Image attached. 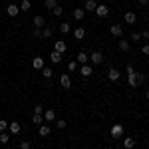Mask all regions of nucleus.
<instances>
[{"mask_svg": "<svg viewBox=\"0 0 149 149\" xmlns=\"http://www.w3.org/2000/svg\"><path fill=\"white\" fill-rule=\"evenodd\" d=\"M141 81H145V74H139V72H131V74H127V84H129L131 88H137Z\"/></svg>", "mask_w": 149, "mask_h": 149, "instance_id": "nucleus-1", "label": "nucleus"}, {"mask_svg": "<svg viewBox=\"0 0 149 149\" xmlns=\"http://www.w3.org/2000/svg\"><path fill=\"white\" fill-rule=\"evenodd\" d=\"M78 72H80L84 78H90V76L93 74V66L88 64V62H86V64H80V70H78Z\"/></svg>", "mask_w": 149, "mask_h": 149, "instance_id": "nucleus-2", "label": "nucleus"}, {"mask_svg": "<svg viewBox=\"0 0 149 149\" xmlns=\"http://www.w3.org/2000/svg\"><path fill=\"white\" fill-rule=\"evenodd\" d=\"M93 12H95V16H97V18H105V16L109 14V6H105V4H97Z\"/></svg>", "mask_w": 149, "mask_h": 149, "instance_id": "nucleus-3", "label": "nucleus"}, {"mask_svg": "<svg viewBox=\"0 0 149 149\" xmlns=\"http://www.w3.org/2000/svg\"><path fill=\"white\" fill-rule=\"evenodd\" d=\"M109 34L113 36V38H121V36H123L121 24H111V26H109Z\"/></svg>", "mask_w": 149, "mask_h": 149, "instance_id": "nucleus-4", "label": "nucleus"}, {"mask_svg": "<svg viewBox=\"0 0 149 149\" xmlns=\"http://www.w3.org/2000/svg\"><path fill=\"white\" fill-rule=\"evenodd\" d=\"M60 86H62L64 90H70V88H72V78H70V74H68V72L60 76Z\"/></svg>", "mask_w": 149, "mask_h": 149, "instance_id": "nucleus-5", "label": "nucleus"}, {"mask_svg": "<svg viewBox=\"0 0 149 149\" xmlns=\"http://www.w3.org/2000/svg\"><path fill=\"white\" fill-rule=\"evenodd\" d=\"M90 62H92V66H100L103 62V54L102 52H92L90 54Z\"/></svg>", "mask_w": 149, "mask_h": 149, "instance_id": "nucleus-6", "label": "nucleus"}, {"mask_svg": "<svg viewBox=\"0 0 149 149\" xmlns=\"http://www.w3.org/2000/svg\"><path fill=\"white\" fill-rule=\"evenodd\" d=\"M121 135H123V125H121V123H115V125L111 127V137L119 139Z\"/></svg>", "mask_w": 149, "mask_h": 149, "instance_id": "nucleus-7", "label": "nucleus"}, {"mask_svg": "<svg viewBox=\"0 0 149 149\" xmlns=\"http://www.w3.org/2000/svg\"><path fill=\"white\" fill-rule=\"evenodd\" d=\"M6 14L12 16V18H16V16L20 14V6H16V4H8V6H6Z\"/></svg>", "mask_w": 149, "mask_h": 149, "instance_id": "nucleus-8", "label": "nucleus"}, {"mask_svg": "<svg viewBox=\"0 0 149 149\" xmlns=\"http://www.w3.org/2000/svg\"><path fill=\"white\" fill-rule=\"evenodd\" d=\"M20 129H22V125H20L18 121H10V123H8V133H12V135H18Z\"/></svg>", "mask_w": 149, "mask_h": 149, "instance_id": "nucleus-9", "label": "nucleus"}, {"mask_svg": "<svg viewBox=\"0 0 149 149\" xmlns=\"http://www.w3.org/2000/svg\"><path fill=\"white\" fill-rule=\"evenodd\" d=\"M107 78H109V81H119V78H121V72L115 68H109V72H107Z\"/></svg>", "mask_w": 149, "mask_h": 149, "instance_id": "nucleus-10", "label": "nucleus"}, {"mask_svg": "<svg viewBox=\"0 0 149 149\" xmlns=\"http://www.w3.org/2000/svg\"><path fill=\"white\" fill-rule=\"evenodd\" d=\"M117 48H119L121 52H129V50H131V42L125 40V38H121V40L117 42Z\"/></svg>", "mask_w": 149, "mask_h": 149, "instance_id": "nucleus-11", "label": "nucleus"}, {"mask_svg": "<svg viewBox=\"0 0 149 149\" xmlns=\"http://www.w3.org/2000/svg\"><path fill=\"white\" fill-rule=\"evenodd\" d=\"M72 16H74V20H84L86 18V10L84 8H74Z\"/></svg>", "mask_w": 149, "mask_h": 149, "instance_id": "nucleus-12", "label": "nucleus"}, {"mask_svg": "<svg viewBox=\"0 0 149 149\" xmlns=\"http://www.w3.org/2000/svg\"><path fill=\"white\" fill-rule=\"evenodd\" d=\"M32 24H34V28H44L46 26V20H44V16H34V20H32Z\"/></svg>", "mask_w": 149, "mask_h": 149, "instance_id": "nucleus-13", "label": "nucleus"}, {"mask_svg": "<svg viewBox=\"0 0 149 149\" xmlns=\"http://www.w3.org/2000/svg\"><path fill=\"white\" fill-rule=\"evenodd\" d=\"M123 18H125L127 24H135V20H137V14H135V12H131V10H127Z\"/></svg>", "mask_w": 149, "mask_h": 149, "instance_id": "nucleus-14", "label": "nucleus"}, {"mask_svg": "<svg viewBox=\"0 0 149 149\" xmlns=\"http://www.w3.org/2000/svg\"><path fill=\"white\" fill-rule=\"evenodd\" d=\"M32 68H34V70H42V68H44V60H42L40 56L32 58Z\"/></svg>", "mask_w": 149, "mask_h": 149, "instance_id": "nucleus-15", "label": "nucleus"}, {"mask_svg": "<svg viewBox=\"0 0 149 149\" xmlns=\"http://www.w3.org/2000/svg\"><path fill=\"white\" fill-rule=\"evenodd\" d=\"M50 133H52V129L48 125H40V129H38V135L40 137H50Z\"/></svg>", "mask_w": 149, "mask_h": 149, "instance_id": "nucleus-16", "label": "nucleus"}, {"mask_svg": "<svg viewBox=\"0 0 149 149\" xmlns=\"http://www.w3.org/2000/svg\"><path fill=\"white\" fill-rule=\"evenodd\" d=\"M95 6H97L95 0H86V2H84V10H86V12H93V10H95Z\"/></svg>", "mask_w": 149, "mask_h": 149, "instance_id": "nucleus-17", "label": "nucleus"}, {"mask_svg": "<svg viewBox=\"0 0 149 149\" xmlns=\"http://www.w3.org/2000/svg\"><path fill=\"white\" fill-rule=\"evenodd\" d=\"M72 34H74L76 40H84V36H86V28H81V26H80V28H76Z\"/></svg>", "mask_w": 149, "mask_h": 149, "instance_id": "nucleus-18", "label": "nucleus"}, {"mask_svg": "<svg viewBox=\"0 0 149 149\" xmlns=\"http://www.w3.org/2000/svg\"><path fill=\"white\" fill-rule=\"evenodd\" d=\"M54 50H58L60 54H64V52L68 50V46H66V42H64V40H58V42H56V46H54Z\"/></svg>", "mask_w": 149, "mask_h": 149, "instance_id": "nucleus-19", "label": "nucleus"}, {"mask_svg": "<svg viewBox=\"0 0 149 149\" xmlns=\"http://www.w3.org/2000/svg\"><path fill=\"white\" fill-rule=\"evenodd\" d=\"M54 36V28L52 26H44L42 28V38H52Z\"/></svg>", "mask_w": 149, "mask_h": 149, "instance_id": "nucleus-20", "label": "nucleus"}, {"mask_svg": "<svg viewBox=\"0 0 149 149\" xmlns=\"http://www.w3.org/2000/svg\"><path fill=\"white\" fill-rule=\"evenodd\" d=\"M50 60H52V64H60V62H62V54H60L58 50H54V52L50 54Z\"/></svg>", "mask_w": 149, "mask_h": 149, "instance_id": "nucleus-21", "label": "nucleus"}, {"mask_svg": "<svg viewBox=\"0 0 149 149\" xmlns=\"http://www.w3.org/2000/svg\"><path fill=\"white\" fill-rule=\"evenodd\" d=\"M42 121H44V113H34L32 115V123H34V125H42Z\"/></svg>", "mask_w": 149, "mask_h": 149, "instance_id": "nucleus-22", "label": "nucleus"}, {"mask_svg": "<svg viewBox=\"0 0 149 149\" xmlns=\"http://www.w3.org/2000/svg\"><path fill=\"white\" fill-rule=\"evenodd\" d=\"M44 119H46V121H54V119H56V111H54V109H46V111H44Z\"/></svg>", "mask_w": 149, "mask_h": 149, "instance_id": "nucleus-23", "label": "nucleus"}, {"mask_svg": "<svg viewBox=\"0 0 149 149\" xmlns=\"http://www.w3.org/2000/svg\"><path fill=\"white\" fill-rule=\"evenodd\" d=\"M76 62H78V64H86V62H90V56H88L86 52H80V54H78V60H76Z\"/></svg>", "mask_w": 149, "mask_h": 149, "instance_id": "nucleus-24", "label": "nucleus"}, {"mask_svg": "<svg viewBox=\"0 0 149 149\" xmlns=\"http://www.w3.org/2000/svg\"><path fill=\"white\" fill-rule=\"evenodd\" d=\"M30 8H32L30 0H22V2H20V12H28Z\"/></svg>", "mask_w": 149, "mask_h": 149, "instance_id": "nucleus-25", "label": "nucleus"}, {"mask_svg": "<svg viewBox=\"0 0 149 149\" xmlns=\"http://www.w3.org/2000/svg\"><path fill=\"white\" fill-rule=\"evenodd\" d=\"M10 141V133H6V131H0V143L2 145H6Z\"/></svg>", "mask_w": 149, "mask_h": 149, "instance_id": "nucleus-26", "label": "nucleus"}, {"mask_svg": "<svg viewBox=\"0 0 149 149\" xmlns=\"http://www.w3.org/2000/svg\"><path fill=\"white\" fill-rule=\"evenodd\" d=\"M133 145H135V139H133V137H125V139H123V147H125V149H131Z\"/></svg>", "mask_w": 149, "mask_h": 149, "instance_id": "nucleus-27", "label": "nucleus"}, {"mask_svg": "<svg viewBox=\"0 0 149 149\" xmlns=\"http://www.w3.org/2000/svg\"><path fill=\"white\" fill-rule=\"evenodd\" d=\"M60 32H62V34H68V32H72V26H70L68 22H62L60 24Z\"/></svg>", "mask_w": 149, "mask_h": 149, "instance_id": "nucleus-28", "label": "nucleus"}, {"mask_svg": "<svg viewBox=\"0 0 149 149\" xmlns=\"http://www.w3.org/2000/svg\"><path fill=\"white\" fill-rule=\"evenodd\" d=\"M52 14H54L56 18H60V16L64 14V8H62V6H54V8H52Z\"/></svg>", "mask_w": 149, "mask_h": 149, "instance_id": "nucleus-29", "label": "nucleus"}, {"mask_svg": "<svg viewBox=\"0 0 149 149\" xmlns=\"http://www.w3.org/2000/svg\"><path fill=\"white\" fill-rule=\"evenodd\" d=\"M42 76H44L46 80H50V78L54 76V72H52V70H50V68H42Z\"/></svg>", "mask_w": 149, "mask_h": 149, "instance_id": "nucleus-30", "label": "nucleus"}, {"mask_svg": "<svg viewBox=\"0 0 149 149\" xmlns=\"http://www.w3.org/2000/svg\"><path fill=\"white\" fill-rule=\"evenodd\" d=\"M139 40H141V34L139 32H131L129 34V42H139Z\"/></svg>", "mask_w": 149, "mask_h": 149, "instance_id": "nucleus-31", "label": "nucleus"}, {"mask_svg": "<svg viewBox=\"0 0 149 149\" xmlns=\"http://www.w3.org/2000/svg\"><path fill=\"white\" fill-rule=\"evenodd\" d=\"M72 72H78V62H70L68 64V74H72Z\"/></svg>", "mask_w": 149, "mask_h": 149, "instance_id": "nucleus-32", "label": "nucleus"}, {"mask_svg": "<svg viewBox=\"0 0 149 149\" xmlns=\"http://www.w3.org/2000/svg\"><path fill=\"white\" fill-rule=\"evenodd\" d=\"M32 38H42V28H34L32 30Z\"/></svg>", "mask_w": 149, "mask_h": 149, "instance_id": "nucleus-33", "label": "nucleus"}, {"mask_svg": "<svg viewBox=\"0 0 149 149\" xmlns=\"http://www.w3.org/2000/svg\"><path fill=\"white\" fill-rule=\"evenodd\" d=\"M66 125H68V123H66V119H58V121H56V127H58V129H64Z\"/></svg>", "mask_w": 149, "mask_h": 149, "instance_id": "nucleus-34", "label": "nucleus"}, {"mask_svg": "<svg viewBox=\"0 0 149 149\" xmlns=\"http://www.w3.org/2000/svg\"><path fill=\"white\" fill-rule=\"evenodd\" d=\"M0 131H8V121L0 119Z\"/></svg>", "mask_w": 149, "mask_h": 149, "instance_id": "nucleus-35", "label": "nucleus"}, {"mask_svg": "<svg viewBox=\"0 0 149 149\" xmlns=\"http://www.w3.org/2000/svg\"><path fill=\"white\" fill-rule=\"evenodd\" d=\"M46 6L50 8V10H52L54 6H58V2H56V0H46Z\"/></svg>", "mask_w": 149, "mask_h": 149, "instance_id": "nucleus-36", "label": "nucleus"}, {"mask_svg": "<svg viewBox=\"0 0 149 149\" xmlns=\"http://www.w3.org/2000/svg\"><path fill=\"white\" fill-rule=\"evenodd\" d=\"M141 54H143V56H149V44H143V48H141Z\"/></svg>", "mask_w": 149, "mask_h": 149, "instance_id": "nucleus-37", "label": "nucleus"}, {"mask_svg": "<svg viewBox=\"0 0 149 149\" xmlns=\"http://www.w3.org/2000/svg\"><path fill=\"white\" fill-rule=\"evenodd\" d=\"M18 147H20V149H30V141H22Z\"/></svg>", "mask_w": 149, "mask_h": 149, "instance_id": "nucleus-38", "label": "nucleus"}, {"mask_svg": "<svg viewBox=\"0 0 149 149\" xmlns=\"http://www.w3.org/2000/svg\"><path fill=\"white\" fill-rule=\"evenodd\" d=\"M34 113H44V107H42L40 103H38V105L34 107Z\"/></svg>", "mask_w": 149, "mask_h": 149, "instance_id": "nucleus-39", "label": "nucleus"}, {"mask_svg": "<svg viewBox=\"0 0 149 149\" xmlns=\"http://www.w3.org/2000/svg\"><path fill=\"white\" fill-rule=\"evenodd\" d=\"M141 38L147 40V38H149V30H143V32H141Z\"/></svg>", "mask_w": 149, "mask_h": 149, "instance_id": "nucleus-40", "label": "nucleus"}, {"mask_svg": "<svg viewBox=\"0 0 149 149\" xmlns=\"http://www.w3.org/2000/svg\"><path fill=\"white\" fill-rule=\"evenodd\" d=\"M127 74H131V72H135V68H133V66H131V64H127Z\"/></svg>", "mask_w": 149, "mask_h": 149, "instance_id": "nucleus-41", "label": "nucleus"}, {"mask_svg": "<svg viewBox=\"0 0 149 149\" xmlns=\"http://www.w3.org/2000/svg\"><path fill=\"white\" fill-rule=\"evenodd\" d=\"M139 4H141V6H147V4H149V0H139Z\"/></svg>", "mask_w": 149, "mask_h": 149, "instance_id": "nucleus-42", "label": "nucleus"}, {"mask_svg": "<svg viewBox=\"0 0 149 149\" xmlns=\"http://www.w3.org/2000/svg\"><path fill=\"white\" fill-rule=\"evenodd\" d=\"M147 100H149V90H147Z\"/></svg>", "mask_w": 149, "mask_h": 149, "instance_id": "nucleus-43", "label": "nucleus"}]
</instances>
